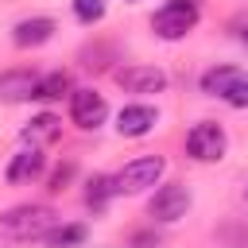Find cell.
Segmentation results:
<instances>
[{"label": "cell", "mask_w": 248, "mask_h": 248, "mask_svg": "<svg viewBox=\"0 0 248 248\" xmlns=\"http://www.w3.org/2000/svg\"><path fill=\"white\" fill-rule=\"evenodd\" d=\"M70 174H74V163H66V167H58V170H54V178H50V190H62V186L70 182Z\"/></svg>", "instance_id": "obj_21"}, {"label": "cell", "mask_w": 248, "mask_h": 248, "mask_svg": "<svg viewBox=\"0 0 248 248\" xmlns=\"http://www.w3.org/2000/svg\"><path fill=\"white\" fill-rule=\"evenodd\" d=\"M70 89V78H66V70H50V74H43L39 78V89H35V97H43V101H54V97H62Z\"/></svg>", "instance_id": "obj_15"}, {"label": "cell", "mask_w": 248, "mask_h": 248, "mask_svg": "<svg viewBox=\"0 0 248 248\" xmlns=\"http://www.w3.org/2000/svg\"><path fill=\"white\" fill-rule=\"evenodd\" d=\"M225 101H229L232 108H248V78H236L232 89L225 93Z\"/></svg>", "instance_id": "obj_20"}, {"label": "cell", "mask_w": 248, "mask_h": 248, "mask_svg": "<svg viewBox=\"0 0 248 248\" xmlns=\"http://www.w3.org/2000/svg\"><path fill=\"white\" fill-rule=\"evenodd\" d=\"M244 46H248V31H244Z\"/></svg>", "instance_id": "obj_22"}, {"label": "cell", "mask_w": 248, "mask_h": 248, "mask_svg": "<svg viewBox=\"0 0 248 248\" xmlns=\"http://www.w3.org/2000/svg\"><path fill=\"white\" fill-rule=\"evenodd\" d=\"M70 116H74V124H78V128L93 132V128H101V124H105L108 105H105V97H101V93H93V89H74V93H70Z\"/></svg>", "instance_id": "obj_6"}, {"label": "cell", "mask_w": 248, "mask_h": 248, "mask_svg": "<svg viewBox=\"0 0 248 248\" xmlns=\"http://www.w3.org/2000/svg\"><path fill=\"white\" fill-rule=\"evenodd\" d=\"M58 132H62V120H58V116H50V112H43V116H35V120L23 128V140H27L31 147H39V143L58 140Z\"/></svg>", "instance_id": "obj_13"}, {"label": "cell", "mask_w": 248, "mask_h": 248, "mask_svg": "<svg viewBox=\"0 0 248 248\" xmlns=\"http://www.w3.org/2000/svg\"><path fill=\"white\" fill-rule=\"evenodd\" d=\"M12 39H16V46H43V43H50L54 39V19H46V16H31V19H19L16 23V31H12Z\"/></svg>", "instance_id": "obj_10"}, {"label": "cell", "mask_w": 248, "mask_h": 248, "mask_svg": "<svg viewBox=\"0 0 248 248\" xmlns=\"http://www.w3.org/2000/svg\"><path fill=\"white\" fill-rule=\"evenodd\" d=\"M225 132H221V124H194L190 128V136H186V151H190V159H198V163H217L221 155H225Z\"/></svg>", "instance_id": "obj_4"}, {"label": "cell", "mask_w": 248, "mask_h": 248, "mask_svg": "<svg viewBox=\"0 0 248 248\" xmlns=\"http://www.w3.org/2000/svg\"><path fill=\"white\" fill-rule=\"evenodd\" d=\"M58 213L43 202H27V205H16L8 213H0V236L12 240V244H27V240H43L50 229H54Z\"/></svg>", "instance_id": "obj_1"}, {"label": "cell", "mask_w": 248, "mask_h": 248, "mask_svg": "<svg viewBox=\"0 0 248 248\" xmlns=\"http://www.w3.org/2000/svg\"><path fill=\"white\" fill-rule=\"evenodd\" d=\"M236 78H244L236 66H217V70H205L202 74V93H209V97H225L229 89H232V81Z\"/></svg>", "instance_id": "obj_12"}, {"label": "cell", "mask_w": 248, "mask_h": 248, "mask_svg": "<svg viewBox=\"0 0 248 248\" xmlns=\"http://www.w3.org/2000/svg\"><path fill=\"white\" fill-rule=\"evenodd\" d=\"M155 120H159V112H155L151 105H128V108H120L116 128H120V136L140 140V136H147V132L155 128Z\"/></svg>", "instance_id": "obj_9"}, {"label": "cell", "mask_w": 248, "mask_h": 248, "mask_svg": "<svg viewBox=\"0 0 248 248\" xmlns=\"http://www.w3.org/2000/svg\"><path fill=\"white\" fill-rule=\"evenodd\" d=\"M74 16L81 23H97L105 19V0H74Z\"/></svg>", "instance_id": "obj_18"}, {"label": "cell", "mask_w": 248, "mask_h": 248, "mask_svg": "<svg viewBox=\"0 0 248 248\" xmlns=\"http://www.w3.org/2000/svg\"><path fill=\"white\" fill-rule=\"evenodd\" d=\"M43 240H46L50 248H70V244H81V240H85V225H54Z\"/></svg>", "instance_id": "obj_16"}, {"label": "cell", "mask_w": 248, "mask_h": 248, "mask_svg": "<svg viewBox=\"0 0 248 248\" xmlns=\"http://www.w3.org/2000/svg\"><path fill=\"white\" fill-rule=\"evenodd\" d=\"M112 58H116V46H108V43H97V46H85V50H81V66L93 70V74L108 70Z\"/></svg>", "instance_id": "obj_14"}, {"label": "cell", "mask_w": 248, "mask_h": 248, "mask_svg": "<svg viewBox=\"0 0 248 248\" xmlns=\"http://www.w3.org/2000/svg\"><path fill=\"white\" fill-rule=\"evenodd\" d=\"M163 170H167V163L159 159V155H143V159H132L112 182H116V194H140V190H147V186H155L159 178H163Z\"/></svg>", "instance_id": "obj_3"}, {"label": "cell", "mask_w": 248, "mask_h": 248, "mask_svg": "<svg viewBox=\"0 0 248 248\" xmlns=\"http://www.w3.org/2000/svg\"><path fill=\"white\" fill-rule=\"evenodd\" d=\"M186 209H190V190H186L182 182H170V186L155 190V198L147 202V213H151V221H159V225H170V221L186 217Z\"/></svg>", "instance_id": "obj_5"}, {"label": "cell", "mask_w": 248, "mask_h": 248, "mask_svg": "<svg viewBox=\"0 0 248 248\" xmlns=\"http://www.w3.org/2000/svg\"><path fill=\"white\" fill-rule=\"evenodd\" d=\"M116 194V182L108 178V174H97V178H89V190H85V202L93 205V209H105V202Z\"/></svg>", "instance_id": "obj_17"}, {"label": "cell", "mask_w": 248, "mask_h": 248, "mask_svg": "<svg viewBox=\"0 0 248 248\" xmlns=\"http://www.w3.org/2000/svg\"><path fill=\"white\" fill-rule=\"evenodd\" d=\"M35 89H39V74L35 70H8V74H0V101H8V105L31 101Z\"/></svg>", "instance_id": "obj_8"}, {"label": "cell", "mask_w": 248, "mask_h": 248, "mask_svg": "<svg viewBox=\"0 0 248 248\" xmlns=\"http://www.w3.org/2000/svg\"><path fill=\"white\" fill-rule=\"evenodd\" d=\"M128 4H136V0H128Z\"/></svg>", "instance_id": "obj_24"}, {"label": "cell", "mask_w": 248, "mask_h": 248, "mask_svg": "<svg viewBox=\"0 0 248 248\" xmlns=\"http://www.w3.org/2000/svg\"><path fill=\"white\" fill-rule=\"evenodd\" d=\"M39 170H43V151H39V147H23L19 155H12V163H8V170H4V178L19 186V182H31Z\"/></svg>", "instance_id": "obj_11"}, {"label": "cell", "mask_w": 248, "mask_h": 248, "mask_svg": "<svg viewBox=\"0 0 248 248\" xmlns=\"http://www.w3.org/2000/svg\"><path fill=\"white\" fill-rule=\"evenodd\" d=\"M116 81L128 93H159L167 85V74L155 66H124V70H116Z\"/></svg>", "instance_id": "obj_7"}, {"label": "cell", "mask_w": 248, "mask_h": 248, "mask_svg": "<svg viewBox=\"0 0 248 248\" xmlns=\"http://www.w3.org/2000/svg\"><path fill=\"white\" fill-rule=\"evenodd\" d=\"M244 198H248V190H244Z\"/></svg>", "instance_id": "obj_23"}, {"label": "cell", "mask_w": 248, "mask_h": 248, "mask_svg": "<svg viewBox=\"0 0 248 248\" xmlns=\"http://www.w3.org/2000/svg\"><path fill=\"white\" fill-rule=\"evenodd\" d=\"M194 23H198V4L194 0H170L151 16V27H155L159 39H182V35L194 31Z\"/></svg>", "instance_id": "obj_2"}, {"label": "cell", "mask_w": 248, "mask_h": 248, "mask_svg": "<svg viewBox=\"0 0 248 248\" xmlns=\"http://www.w3.org/2000/svg\"><path fill=\"white\" fill-rule=\"evenodd\" d=\"M221 240L229 248H248V225H225L221 229Z\"/></svg>", "instance_id": "obj_19"}]
</instances>
